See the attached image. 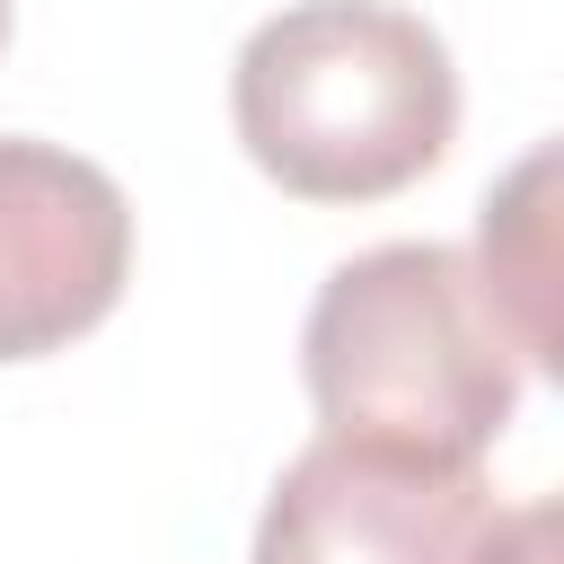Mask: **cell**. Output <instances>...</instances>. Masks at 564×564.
Masks as SVG:
<instances>
[{"instance_id":"6da1fadb","label":"cell","mask_w":564,"mask_h":564,"mask_svg":"<svg viewBox=\"0 0 564 564\" xmlns=\"http://www.w3.org/2000/svg\"><path fill=\"white\" fill-rule=\"evenodd\" d=\"M229 123L291 203H388L458 141L441 26L388 0H291L229 62Z\"/></svg>"},{"instance_id":"7a4b0ae2","label":"cell","mask_w":564,"mask_h":564,"mask_svg":"<svg viewBox=\"0 0 564 564\" xmlns=\"http://www.w3.org/2000/svg\"><path fill=\"white\" fill-rule=\"evenodd\" d=\"M300 379L326 432L485 458L529 388V361L467 247L388 238L317 282L300 326Z\"/></svg>"},{"instance_id":"3957f363","label":"cell","mask_w":564,"mask_h":564,"mask_svg":"<svg viewBox=\"0 0 564 564\" xmlns=\"http://www.w3.org/2000/svg\"><path fill=\"white\" fill-rule=\"evenodd\" d=\"M247 564H555V502L502 511L476 458L317 432L273 476Z\"/></svg>"},{"instance_id":"277c9868","label":"cell","mask_w":564,"mask_h":564,"mask_svg":"<svg viewBox=\"0 0 564 564\" xmlns=\"http://www.w3.org/2000/svg\"><path fill=\"white\" fill-rule=\"evenodd\" d=\"M132 282L123 185L62 150L0 132V361H44L115 317Z\"/></svg>"},{"instance_id":"5b68a950","label":"cell","mask_w":564,"mask_h":564,"mask_svg":"<svg viewBox=\"0 0 564 564\" xmlns=\"http://www.w3.org/2000/svg\"><path fill=\"white\" fill-rule=\"evenodd\" d=\"M546 185H555V150L538 141L485 194V220H476V273H485L494 308L511 317L529 379L555 370V220H546Z\"/></svg>"},{"instance_id":"8992f818","label":"cell","mask_w":564,"mask_h":564,"mask_svg":"<svg viewBox=\"0 0 564 564\" xmlns=\"http://www.w3.org/2000/svg\"><path fill=\"white\" fill-rule=\"evenodd\" d=\"M0 44H9V0H0Z\"/></svg>"}]
</instances>
